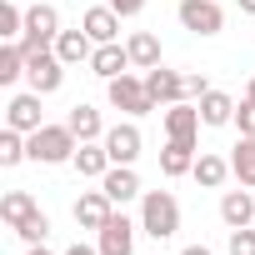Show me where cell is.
Listing matches in <instances>:
<instances>
[{"mask_svg": "<svg viewBox=\"0 0 255 255\" xmlns=\"http://www.w3.org/2000/svg\"><path fill=\"white\" fill-rule=\"evenodd\" d=\"M140 230L150 240H170L180 230V205H175L170 190H145V200H140Z\"/></svg>", "mask_w": 255, "mask_h": 255, "instance_id": "6da1fadb", "label": "cell"}, {"mask_svg": "<svg viewBox=\"0 0 255 255\" xmlns=\"http://www.w3.org/2000/svg\"><path fill=\"white\" fill-rule=\"evenodd\" d=\"M75 150H80V140L70 125H40L30 135V160H40V165H65V160H75Z\"/></svg>", "mask_w": 255, "mask_h": 255, "instance_id": "7a4b0ae2", "label": "cell"}, {"mask_svg": "<svg viewBox=\"0 0 255 255\" xmlns=\"http://www.w3.org/2000/svg\"><path fill=\"white\" fill-rule=\"evenodd\" d=\"M105 95H110V105L115 110H125V115H150L155 110V100H150V90H145V75H115V80H105Z\"/></svg>", "mask_w": 255, "mask_h": 255, "instance_id": "3957f363", "label": "cell"}, {"mask_svg": "<svg viewBox=\"0 0 255 255\" xmlns=\"http://www.w3.org/2000/svg\"><path fill=\"white\" fill-rule=\"evenodd\" d=\"M55 40H60V10H55V5H30V10H25V35H20V45H25V50H55Z\"/></svg>", "mask_w": 255, "mask_h": 255, "instance_id": "277c9868", "label": "cell"}, {"mask_svg": "<svg viewBox=\"0 0 255 255\" xmlns=\"http://www.w3.org/2000/svg\"><path fill=\"white\" fill-rule=\"evenodd\" d=\"M25 80H30L35 95H55V90L65 85V60H60L55 50H30V60H25Z\"/></svg>", "mask_w": 255, "mask_h": 255, "instance_id": "5b68a950", "label": "cell"}, {"mask_svg": "<svg viewBox=\"0 0 255 255\" xmlns=\"http://www.w3.org/2000/svg\"><path fill=\"white\" fill-rule=\"evenodd\" d=\"M180 25L185 30H195V35H220V25H225V10L215 5V0H180Z\"/></svg>", "mask_w": 255, "mask_h": 255, "instance_id": "8992f818", "label": "cell"}, {"mask_svg": "<svg viewBox=\"0 0 255 255\" xmlns=\"http://www.w3.org/2000/svg\"><path fill=\"white\" fill-rule=\"evenodd\" d=\"M160 115H165V140H195L200 125H205L195 100H175V105H165Z\"/></svg>", "mask_w": 255, "mask_h": 255, "instance_id": "52a82bcc", "label": "cell"}, {"mask_svg": "<svg viewBox=\"0 0 255 255\" xmlns=\"http://www.w3.org/2000/svg\"><path fill=\"white\" fill-rule=\"evenodd\" d=\"M140 125L135 120H125V125H110V130H105V150H110V160L115 165H135L140 160Z\"/></svg>", "mask_w": 255, "mask_h": 255, "instance_id": "ba28073f", "label": "cell"}, {"mask_svg": "<svg viewBox=\"0 0 255 255\" xmlns=\"http://www.w3.org/2000/svg\"><path fill=\"white\" fill-rule=\"evenodd\" d=\"M110 215H115V200H110L105 190H85V195L75 200V225H80V230H95V235H100Z\"/></svg>", "mask_w": 255, "mask_h": 255, "instance_id": "9c48e42d", "label": "cell"}, {"mask_svg": "<svg viewBox=\"0 0 255 255\" xmlns=\"http://www.w3.org/2000/svg\"><path fill=\"white\" fill-rule=\"evenodd\" d=\"M135 230H140V225H130V220L115 210V215L105 220V230H100V245H95V250H100V255H135Z\"/></svg>", "mask_w": 255, "mask_h": 255, "instance_id": "30bf717a", "label": "cell"}, {"mask_svg": "<svg viewBox=\"0 0 255 255\" xmlns=\"http://www.w3.org/2000/svg\"><path fill=\"white\" fill-rule=\"evenodd\" d=\"M5 125H10V130H20V135H35V130H40V95H35V90L10 95V105H5Z\"/></svg>", "mask_w": 255, "mask_h": 255, "instance_id": "8fae6325", "label": "cell"}, {"mask_svg": "<svg viewBox=\"0 0 255 255\" xmlns=\"http://www.w3.org/2000/svg\"><path fill=\"white\" fill-rule=\"evenodd\" d=\"M145 90H150L155 105H175V100H185V75L155 65V70H145Z\"/></svg>", "mask_w": 255, "mask_h": 255, "instance_id": "7c38bea8", "label": "cell"}, {"mask_svg": "<svg viewBox=\"0 0 255 255\" xmlns=\"http://www.w3.org/2000/svg\"><path fill=\"white\" fill-rule=\"evenodd\" d=\"M80 25H85V35H90L95 45H110V40H120V15H115L110 5H90V10L80 15Z\"/></svg>", "mask_w": 255, "mask_h": 255, "instance_id": "4fadbf2b", "label": "cell"}, {"mask_svg": "<svg viewBox=\"0 0 255 255\" xmlns=\"http://www.w3.org/2000/svg\"><path fill=\"white\" fill-rule=\"evenodd\" d=\"M220 220H225L230 230L255 225V195H250V185H245V190H225V195H220Z\"/></svg>", "mask_w": 255, "mask_h": 255, "instance_id": "5bb4252c", "label": "cell"}, {"mask_svg": "<svg viewBox=\"0 0 255 255\" xmlns=\"http://www.w3.org/2000/svg\"><path fill=\"white\" fill-rule=\"evenodd\" d=\"M100 190H105L115 205H125V200H135V195H140V175H135L130 165H110V170L100 175Z\"/></svg>", "mask_w": 255, "mask_h": 255, "instance_id": "9a60e30c", "label": "cell"}, {"mask_svg": "<svg viewBox=\"0 0 255 255\" xmlns=\"http://www.w3.org/2000/svg\"><path fill=\"white\" fill-rule=\"evenodd\" d=\"M90 70H95L100 80H115V75H125V70H130V50H125L120 40H110V45H95V55H90Z\"/></svg>", "mask_w": 255, "mask_h": 255, "instance_id": "2e32d148", "label": "cell"}, {"mask_svg": "<svg viewBox=\"0 0 255 255\" xmlns=\"http://www.w3.org/2000/svg\"><path fill=\"white\" fill-rule=\"evenodd\" d=\"M195 155H200L195 140H165V150H160V175H170V180H175V175H190V170H195Z\"/></svg>", "mask_w": 255, "mask_h": 255, "instance_id": "e0dca14e", "label": "cell"}, {"mask_svg": "<svg viewBox=\"0 0 255 255\" xmlns=\"http://www.w3.org/2000/svg\"><path fill=\"white\" fill-rule=\"evenodd\" d=\"M55 55L65 60V65H90V55H95V40L85 35V25H75V30H60V40H55Z\"/></svg>", "mask_w": 255, "mask_h": 255, "instance_id": "ac0fdd59", "label": "cell"}, {"mask_svg": "<svg viewBox=\"0 0 255 255\" xmlns=\"http://www.w3.org/2000/svg\"><path fill=\"white\" fill-rule=\"evenodd\" d=\"M70 165H75V170H80L85 180H100V175H105V170H110L115 160H110V150H105V140H85V145L75 150V160H70Z\"/></svg>", "mask_w": 255, "mask_h": 255, "instance_id": "d6986e66", "label": "cell"}, {"mask_svg": "<svg viewBox=\"0 0 255 255\" xmlns=\"http://www.w3.org/2000/svg\"><path fill=\"white\" fill-rule=\"evenodd\" d=\"M65 125H70V130H75V140L85 145V140H105V125H100V110L95 105H70V115H65Z\"/></svg>", "mask_w": 255, "mask_h": 255, "instance_id": "ffe728a7", "label": "cell"}, {"mask_svg": "<svg viewBox=\"0 0 255 255\" xmlns=\"http://www.w3.org/2000/svg\"><path fill=\"white\" fill-rule=\"evenodd\" d=\"M195 105H200V120H205V125H235V100H230L225 90H215V85H210Z\"/></svg>", "mask_w": 255, "mask_h": 255, "instance_id": "44dd1931", "label": "cell"}, {"mask_svg": "<svg viewBox=\"0 0 255 255\" xmlns=\"http://www.w3.org/2000/svg\"><path fill=\"white\" fill-rule=\"evenodd\" d=\"M125 50H130V65H135V70H155V65H160V40H155V30H135L130 40H125Z\"/></svg>", "mask_w": 255, "mask_h": 255, "instance_id": "7402d4cb", "label": "cell"}, {"mask_svg": "<svg viewBox=\"0 0 255 255\" xmlns=\"http://www.w3.org/2000/svg\"><path fill=\"white\" fill-rule=\"evenodd\" d=\"M190 175H195L205 190H215V185H225V175H230V160H225V155H210V150H200Z\"/></svg>", "mask_w": 255, "mask_h": 255, "instance_id": "603a6c76", "label": "cell"}, {"mask_svg": "<svg viewBox=\"0 0 255 255\" xmlns=\"http://www.w3.org/2000/svg\"><path fill=\"white\" fill-rule=\"evenodd\" d=\"M230 175L255 190V135H240V145L230 150Z\"/></svg>", "mask_w": 255, "mask_h": 255, "instance_id": "cb8c5ba5", "label": "cell"}, {"mask_svg": "<svg viewBox=\"0 0 255 255\" xmlns=\"http://www.w3.org/2000/svg\"><path fill=\"white\" fill-rule=\"evenodd\" d=\"M25 60H30V50H25L20 40H5V45H0V85H15V80L25 75Z\"/></svg>", "mask_w": 255, "mask_h": 255, "instance_id": "d4e9b609", "label": "cell"}, {"mask_svg": "<svg viewBox=\"0 0 255 255\" xmlns=\"http://www.w3.org/2000/svg\"><path fill=\"white\" fill-rule=\"evenodd\" d=\"M35 210H40V205H35V195H30V190H10V195H0V220H5L10 230H15L25 215H35Z\"/></svg>", "mask_w": 255, "mask_h": 255, "instance_id": "484cf974", "label": "cell"}, {"mask_svg": "<svg viewBox=\"0 0 255 255\" xmlns=\"http://www.w3.org/2000/svg\"><path fill=\"white\" fill-rule=\"evenodd\" d=\"M25 155H30V135H20V130H10V125H5V130H0V165L15 170Z\"/></svg>", "mask_w": 255, "mask_h": 255, "instance_id": "4316f807", "label": "cell"}, {"mask_svg": "<svg viewBox=\"0 0 255 255\" xmlns=\"http://www.w3.org/2000/svg\"><path fill=\"white\" fill-rule=\"evenodd\" d=\"M25 35V10L15 0H0V40H20Z\"/></svg>", "mask_w": 255, "mask_h": 255, "instance_id": "83f0119b", "label": "cell"}, {"mask_svg": "<svg viewBox=\"0 0 255 255\" xmlns=\"http://www.w3.org/2000/svg\"><path fill=\"white\" fill-rule=\"evenodd\" d=\"M15 235H20L25 245H45V235H50V220H45V210H35V215H25V220L15 225Z\"/></svg>", "mask_w": 255, "mask_h": 255, "instance_id": "f1b7e54d", "label": "cell"}, {"mask_svg": "<svg viewBox=\"0 0 255 255\" xmlns=\"http://www.w3.org/2000/svg\"><path fill=\"white\" fill-rule=\"evenodd\" d=\"M230 255H255V230H250V225L230 230Z\"/></svg>", "mask_w": 255, "mask_h": 255, "instance_id": "f546056e", "label": "cell"}, {"mask_svg": "<svg viewBox=\"0 0 255 255\" xmlns=\"http://www.w3.org/2000/svg\"><path fill=\"white\" fill-rule=\"evenodd\" d=\"M235 125H240V135H255V100L235 105Z\"/></svg>", "mask_w": 255, "mask_h": 255, "instance_id": "4dcf8cb0", "label": "cell"}, {"mask_svg": "<svg viewBox=\"0 0 255 255\" xmlns=\"http://www.w3.org/2000/svg\"><path fill=\"white\" fill-rule=\"evenodd\" d=\"M105 5H110V10L125 20V15H140V10H145V0H105Z\"/></svg>", "mask_w": 255, "mask_h": 255, "instance_id": "1f68e13d", "label": "cell"}, {"mask_svg": "<svg viewBox=\"0 0 255 255\" xmlns=\"http://www.w3.org/2000/svg\"><path fill=\"white\" fill-rule=\"evenodd\" d=\"M205 90H210V80H205V75H185V100H200Z\"/></svg>", "mask_w": 255, "mask_h": 255, "instance_id": "d6a6232c", "label": "cell"}, {"mask_svg": "<svg viewBox=\"0 0 255 255\" xmlns=\"http://www.w3.org/2000/svg\"><path fill=\"white\" fill-rule=\"evenodd\" d=\"M180 255H215V250H210V245H185Z\"/></svg>", "mask_w": 255, "mask_h": 255, "instance_id": "836d02e7", "label": "cell"}, {"mask_svg": "<svg viewBox=\"0 0 255 255\" xmlns=\"http://www.w3.org/2000/svg\"><path fill=\"white\" fill-rule=\"evenodd\" d=\"M65 255H100V250H90V245H70Z\"/></svg>", "mask_w": 255, "mask_h": 255, "instance_id": "e575fe53", "label": "cell"}, {"mask_svg": "<svg viewBox=\"0 0 255 255\" xmlns=\"http://www.w3.org/2000/svg\"><path fill=\"white\" fill-rule=\"evenodd\" d=\"M245 100H255V75H250V80H245Z\"/></svg>", "mask_w": 255, "mask_h": 255, "instance_id": "d590c367", "label": "cell"}, {"mask_svg": "<svg viewBox=\"0 0 255 255\" xmlns=\"http://www.w3.org/2000/svg\"><path fill=\"white\" fill-rule=\"evenodd\" d=\"M240 10H245V15H255V0H240Z\"/></svg>", "mask_w": 255, "mask_h": 255, "instance_id": "8d00e7d4", "label": "cell"}]
</instances>
